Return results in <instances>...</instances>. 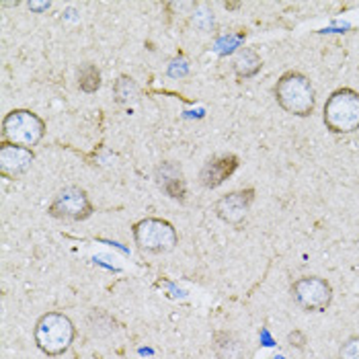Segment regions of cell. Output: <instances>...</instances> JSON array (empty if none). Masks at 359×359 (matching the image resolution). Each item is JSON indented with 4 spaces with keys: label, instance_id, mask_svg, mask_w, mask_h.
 I'll return each mask as SVG.
<instances>
[{
    "label": "cell",
    "instance_id": "obj_1",
    "mask_svg": "<svg viewBox=\"0 0 359 359\" xmlns=\"http://www.w3.org/2000/svg\"><path fill=\"white\" fill-rule=\"evenodd\" d=\"M273 93H276L277 105L283 111L296 117H308L314 113V107H316L314 86L302 72H296V70L285 72L277 81Z\"/></svg>",
    "mask_w": 359,
    "mask_h": 359
},
{
    "label": "cell",
    "instance_id": "obj_2",
    "mask_svg": "<svg viewBox=\"0 0 359 359\" xmlns=\"http://www.w3.org/2000/svg\"><path fill=\"white\" fill-rule=\"evenodd\" d=\"M35 343L46 355H64L76 337L72 320L62 312H48L35 325Z\"/></svg>",
    "mask_w": 359,
    "mask_h": 359
},
{
    "label": "cell",
    "instance_id": "obj_3",
    "mask_svg": "<svg viewBox=\"0 0 359 359\" xmlns=\"http://www.w3.org/2000/svg\"><path fill=\"white\" fill-rule=\"evenodd\" d=\"M325 126L332 134H353L359 130V93L353 88L334 90L323 109Z\"/></svg>",
    "mask_w": 359,
    "mask_h": 359
},
{
    "label": "cell",
    "instance_id": "obj_4",
    "mask_svg": "<svg viewBox=\"0 0 359 359\" xmlns=\"http://www.w3.org/2000/svg\"><path fill=\"white\" fill-rule=\"evenodd\" d=\"M2 136L8 144L33 148L46 136V123L33 111L13 109L2 121Z\"/></svg>",
    "mask_w": 359,
    "mask_h": 359
},
{
    "label": "cell",
    "instance_id": "obj_5",
    "mask_svg": "<svg viewBox=\"0 0 359 359\" xmlns=\"http://www.w3.org/2000/svg\"><path fill=\"white\" fill-rule=\"evenodd\" d=\"M134 241L142 250L161 255L175 249L179 236L170 222L163 218H144L134 224Z\"/></svg>",
    "mask_w": 359,
    "mask_h": 359
},
{
    "label": "cell",
    "instance_id": "obj_6",
    "mask_svg": "<svg viewBox=\"0 0 359 359\" xmlns=\"http://www.w3.org/2000/svg\"><path fill=\"white\" fill-rule=\"evenodd\" d=\"M292 298L296 304L308 312H320L331 306L332 287L323 277H300L292 285Z\"/></svg>",
    "mask_w": 359,
    "mask_h": 359
},
{
    "label": "cell",
    "instance_id": "obj_7",
    "mask_svg": "<svg viewBox=\"0 0 359 359\" xmlns=\"http://www.w3.org/2000/svg\"><path fill=\"white\" fill-rule=\"evenodd\" d=\"M50 216H54L57 220H70V222H83L90 218L93 214V203L88 199V195L84 189L70 185L64 187L62 191H57L50 208H48Z\"/></svg>",
    "mask_w": 359,
    "mask_h": 359
},
{
    "label": "cell",
    "instance_id": "obj_8",
    "mask_svg": "<svg viewBox=\"0 0 359 359\" xmlns=\"http://www.w3.org/2000/svg\"><path fill=\"white\" fill-rule=\"evenodd\" d=\"M35 161V154L31 148L15 146L8 142L0 144V175L6 179H17L25 175Z\"/></svg>",
    "mask_w": 359,
    "mask_h": 359
},
{
    "label": "cell",
    "instance_id": "obj_9",
    "mask_svg": "<svg viewBox=\"0 0 359 359\" xmlns=\"http://www.w3.org/2000/svg\"><path fill=\"white\" fill-rule=\"evenodd\" d=\"M255 201V189H241V191H232V194L224 195L216 203V214L218 218L228 224H241L247 218L250 205Z\"/></svg>",
    "mask_w": 359,
    "mask_h": 359
},
{
    "label": "cell",
    "instance_id": "obj_10",
    "mask_svg": "<svg viewBox=\"0 0 359 359\" xmlns=\"http://www.w3.org/2000/svg\"><path fill=\"white\" fill-rule=\"evenodd\" d=\"M238 168V158L234 154H224V156H216L212 161H208L201 172H199V179H201V185L208 187V189H216L220 187L222 183Z\"/></svg>",
    "mask_w": 359,
    "mask_h": 359
},
{
    "label": "cell",
    "instance_id": "obj_11",
    "mask_svg": "<svg viewBox=\"0 0 359 359\" xmlns=\"http://www.w3.org/2000/svg\"><path fill=\"white\" fill-rule=\"evenodd\" d=\"M156 181L161 189L172 199H185V179L183 170L177 163H163L156 168Z\"/></svg>",
    "mask_w": 359,
    "mask_h": 359
},
{
    "label": "cell",
    "instance_id": "obj_12",
    "mask_svg": "<svg viewBox=\"0 0 359 359\" xmlns=\"http://www.w3.org/2000/svg\"><path fill=\"white\" fill-rule=\"evenodd\" d=\"M261 68H263V60L252 48H241L232 57V70L238 79H252L261 72Z\"/></svg>",
    "mask_w": 359,
    "mask_h": 359
},
{
    "label": "cell",
    "instance_id": "obj_13",
    "mask_svg": "<svg viewBox=\"0 0 359 359\" xmlns=\"http://www.w3.org/2000/svg\"><path fill=\"white\" fill-rule=\"evenodd\" d=\"M140 97V88L134 79L130 76H119L115 83H113V99L119 103V105H130V103H136Z\"/></svg>",
    "mask_w": 359,
    "mask_h": 359
},
{
    "label": "cell",
    "instance_id": "obj_14",
    "mask_svg": "<svg viewBox=\"0 0 359 359\" xmlns=\"http://www.w3.org/2000/svg\"><path fill=\"white\" fill-rule=\"evenodd\" d=\"M214 349L218 359H241V343L230 332H216L214 337Z\"/></svg>",
    "mask_w": 359,
    "mask_h": 359
},
{
    "label": "cell",
    "instance_id": "obj_15",
    "mask_svg": "<svg viewBox=\"0 0 359 359\" xmlns=\"http://www.w3.org/2000/svg\"><path fill=\"white\" fill-rule=\"evenodd\" d=\"M79 86L84 93H97L101 86V72L93 64H84L79 70Z\"/></svg>",
    "mask_w": 359,
    "mask_h": 359
},
{
    "label": "cell",
    "instance_id": "obj_16",
    "mask_svg": "<svg viewBox=\"0 0 359 359\" xmlns=\"http://www.w3.org/2000/svg\"><path fill=\"white\" fill-rule=\"evenodd\" d=\"M339 359H359V337H349L339 349Z\"/></svg>",
    "mask_w": 359,
    "mask_h": 359
},
{
    "label": "cell",
    "instance_id": "obj_17",
    "mask_svg": "<svg viewBox=\"0 0 359 359\" xmlns=\"http://www.w3.org/2000/svg\"><path fill=\"white\" fill-rule=\"evenodd\" d=\"M29 8L31 11H48L50 2H29Z\"/></svg>",
    "mask_w": 359,
    "mask_h": 359
}]
</instances>
